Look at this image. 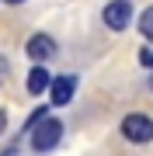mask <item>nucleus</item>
<instances>
[{
    "label": "nucleus",
    "mask_w": 153,
    "mask_h": 156,
    "mask_svg": "<svg viewBox=\"0 0 153 156\" xmlns=\"http://www.w3.org/2000/svg\"><path fill=\"white\" fill-rule=\"evenodd\" d=\"M122 135H125L129 142H136V146L153 142V118H150V115H143V111L125 115V118H122Z\"/></svg>",
    "instance_id": "1"
},
{
    "label": "nucleus",
    "mask_w": 153,
    "mask_h": 156,
    "mask_svg": "<svg viewBox=\"0 0 153 156\" xmlns=\"http://www.w3.org/2000/svg\"><path fill=\"white\" fill-rule=\"evenodd\" d=\"M59 139H63V122H59V118H52V115H46L38 125H35L31 146H35V153H49V149H56Z\"/></svg>",
    "instance_id": "2"
},
{
    "label": "nucleus",
    "mask_w": 153,
    "mask_h": 156,
    "mask_svg": "<svg viewBox=\"0 0 153 156\" xmlns=\"http://www.w3.org/2000/svg\"><path fill=\"white\" fill-rule=\"evenodd\" d=\"M101 17H104V24L111 31H125L129 21H132V4H129V0H111V4L104 7Z\"/></svg>",
    "instance_id": "3"
},
{
    "label": "nucleus",
    "mask_w": 153,
    "mask_h": 156,
    "mask_svg": "<svg viewBox=\"0 0 153 156\" xmlns=\"http://www.w3.org/2000/svg\"><path fill=\"white\" fill-rule=\"evenodd\" d=\"M24 52H28V59L35 62H49V59H56V38H49V35H31L28 45H24Z\"/></svg>",
    "instance_id": "4"
},
{
    "label": "nucleus",
    "mask_w": 153,
    "mask_h": 156,
    "mask_svg": "<svg viewBox=\"0 0 153 156\" xmlns=\"http://www.w3.org/2000/svg\"><path fill=\"white\" fill-rule=\"evenodd\" d=\"M73 94H77V80L73 76H52V83H49V101L52 104H70L73 101Z\"/></svg>",
    "instance_id": "5"
},
{
    "label": "nucleus",
    "mask_w": 153,
    "mask_h": 156,
    "mask_svg": "<svg viewBox=\"0 0 153 156\" xmlns=\"http://www.w3.org/2000/svg\"><path fill=\"white\" fill-rule=\"evenodd\" d=\"M52 76L46 73V62H35L31 73H28V94H42V90H49Z\"/></svg>",
    "instance_id": "6"
},
{
    "label": "nucleus",
    "mask_w": 153,
    "mask_h": 156,
    "mask_svg": "<svg viewBox=\"0 0 153 156\" xmlns=\"http://www.w3.org/2000/svg\"><path fill=\"white\" fill-rule=\"evenodd\" d=\"M139 31H143L146 42H153V7H146V11L139 14Z\"/></svg>",
    "instance_id": "7"
},
{
    "label": "nucleus",
    "mask_w": 153,
    "mask_h": 156,
    "mask_svg": "<svg viewBox=\"0 0 153 156\" xmlns=\"http://www.w3.org/2000/svg\"><path fill=\"white\" fill-rule=\"evenodd\" d=\"M139 62H143L146 69H153V49H143V52H139Z\"/></svg>",
    "instance_id": "8"
},
{
    "label": "nucleus",
    "mask_w": 153,
    "mask_h": 156,
    "mask_svg": "<svg viewBox=\"0 0 153 156\" xmlns=\"http://www.w3.org/2000/svg\"><path fill=\"white\" fill-rule=\"evenodd\" d=\"M7 73H11V66H7V59L0 56V83H4V80H7Z\"/></svg>",
    "instance_id": "9"
},
{
    "label": "nucleus",
    "mask_w": 153,
    "mask_h": 156,
    "mask_svg": "<svg viewBox=\"0 0 153 156\" xmlns=\"http://www.w3.org/2000/svg\"><path fill=\"white\" fill-rule=\"evenodd\" d=\"M4 128H7V115L0 111V135H4Z\"/></svg>",
    "instance_id": "10"
},
{
    "label": "nucleus",
    "mask_w": 153,
    "mask_h": 156,
    "mask_svg": "<svg viewBox=\"0 0 153 156\" xmlns=\"http://www.w3.org/2000/svg\"><path fill=\"white\" fill-rule=\"evenodd\" d=\"M7 4H24V0H7Z\"/></svg>",
    "instance_id": "11"
}]
</instances>
